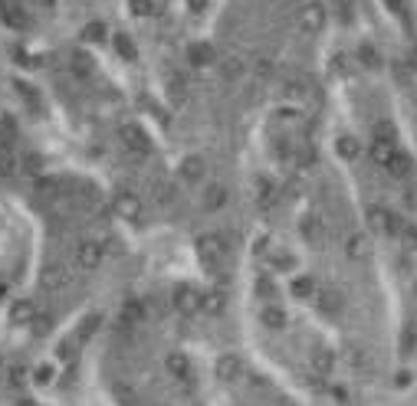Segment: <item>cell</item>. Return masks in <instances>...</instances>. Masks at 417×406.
I'll list each match as a JSON object with an SVG mask.
<instances>
[{
	"instance_id": "6da1fadb",
	"label": "cell",
	"mask_w": 417,
	"mask_h": 406,
	"mask_svg": "<svg viewBox=\"0 0 417 406\" xmlns=\"http://www.w3.org/2000/svg\"><path fill=\"white\" fill-rule=\"evenodd\" d=\"M99 262H102V246L99 243H92V239H82L76 246V266L79 269H86V272H92V269H99Z\"/></svg>"
},
{
	"instance_id": "7a4b0ae2",
	"label": "cell",
	"mask_w": 417,
	"mask_h": 406,
	"mask_svg": "<svg viewBox=\"0 0 417 406\" xmlns=\"http://www.w3.org/2000/svg\"><path fill=\"white\" fill-rule=\"evenodd\" d=\"M204 302V295H197V288H190V285H177L175 288V308L181 315H190V311H197Z\"/></svg>"
},
{
	"instance_id": "3957f363",
	"label": "cell",
	"mask_w": 417,
	"mask_h": 406,
	"mask_svg": "<svg viewBox=\"0 0 417 406\" xmlns=\"http://www.w3.org/2000/svg\"><path fill=\"white\" fill-rule=\"evenodd\" d=\"M299 26H305V30H319V26H326V7H322L319 0L303 3V7H299Z\"/></svg>"
},
{
	"instance_id": "277c9868",
	"label": "cell",
	"mask_w": 417,
	"mask_h": 406,
	"mask_svg": "<svg viewBox=\"0 0 417 406\" xmlns=\"http://www.w3.org/2000/svg\"><path fill=\"white\" fill-rule=\"evenodd\" d=\"M177 171H181V181H184V184H197V181L204 177V160L197 158V154H190V158L181 160Z\"/></svg>"
},
{
	"instance_id": "5b68a950",
	"label": "cell",
	"mask_w": 417,
	"mask_h": 406,
	"mask_svg": "<svg viewBox=\"0 0 417 406\" xmlns=\"http://www.w3.org/2000/svg\"><path fill=\"white\" fill-rule=\"evenodd\" d=\"M0 24L10 26V30H24L26 26V13L17 7V3H3L0 7Z\"/></svg>"
},
{
	"instance_id": "8992f818",
	"label": "cell",
	"mask_w": 417,
	"mask_h": 406,
	"mask_svg": "<svg viewBox=\"0 0 417 406\" xmlns=\"http://www.w3.org/2000/svg\"><path fill=\"white\" fill-rule=\"evenodd\" d=\"M115 210H118V216H128V220H135L141 213V200L135 194H118L115 197Z\"/></svg>"
},
{
	"instance_id": "52a82bcc",
	"label": "cell",
	"mask_w": 417,
	"mask_h": 406,
	"mask_svg": "<svg viewBox=\"0 0 417 406\" xmlns=\"http://www.w3.org/2000/svg\"><path fill=\"white\" fill-rule=\"evenodd\" d=\"M17 174V151L0 141V177H13Z\"/></svg>"
},
{
	"instance_id": "ba28073f",
	"label": "cell",
	"mask_w": 417,
	"mask_h": 406,
	"mask_svg": "<svg viewBox=\"0 0 417 406\" xmlns=\"http://www.w3.org/2000/svg\"><path fill=\"white\" fill-rule=\"evenodd\" d=\"M30 380L37 383V387H46V383L56 380V367L43 360V364H37V367H30Z\"/></svg>"
},
{
	"instance_id": "9c48e42d",
	"label": "cell",
	"mask_w": 417,
	"mask_h": 406,
	"mask_svg": "<svg viewBox=\"0 0 417 406\" xmlns=\"http://www.w3.org/2000/svg\"><path fill=\"white\" fill-rule=\"evenodd\" d=\"M69 282V272H66L63 262H50V269H46V285L50 288H63Z\"/></svg>"
},
{
	"instance_id": "30bf717a",
	"label": "cell",
	"mask_w": 417,
	"mask_h": 406,
	"mask_svg": "<svg viewBox=\"0 0 417 406\" xmlns=\"http://www.w3.org/2000/svg\"><path fill=\"white\" fill-rule=\"evenodd\" d=\"M10 318H13V324H30V321L37 318V308H33V302H17Z\"/></svg>"
},
{
	"instance_id": "8fae6325",
	"label": "cell",
	"mask_w": 417,
	"mask_h": 406,
	"mask_svg": "<svg viewBox=\"0 0 417 406\" xmlns=\"http://www.w3.org/2000/svg\"><path fill=\"white\" fill-rule=\"evenodd\" d=\"M224 200H227V190L220 184H211L207 187V194H204V207L207 210H220L224 207Z\"/></svg>"
},
{
	"instance_id": "7c38bea8",
	"label": "cell",
	"mask_w": 417,
	"mask_h": 406,
	"mask_svg": "<svg viewBox=\"0 0 417 406\" xmlns=\"http://www.w3.org/2000/svg\"><path fill=\"white\" fill-rule=\"evenodd\" d=\"M105 37H109V30H105V24H99V20L86 24V30H82V39H89V43H105Z\"/></svg>"
},
{
	"instance_id": "4fadbf2b",
	"label": "cell",
	"mask_w": 417,
	"mask_h": 406,
	"mask_svg": "<svg viewBox=\"0 0 417 406\" xmlns=\"http://www.w3.org/2000/svg\"><path fill=\"white\" fill-rule=\"evenodd\" d=\"M224 302H227V298H224V292H207L201 305L207 308V315H220V311H224Z\"/></svg>"
},
{
	"instance_id": "5bb4252c",
	"label": "cell",
	"mask_w": 417,
	"mask_h": 406,
	"mask_svg": "<svg viewBox=\"0 0 417 406\" xmlns=\"http://www.w3.org/2000/svg\"><path fill=\"white\" fill-rule=\"evenodd\" d=\"M122 141H125L128 148H135V151L148 148V141H145V135H141L139 128H125V131H122Z\"/></svg>"
},
{
	"instance_id": "9a60e30c",
	"label": "cell",
	"mask_w": 417,
	"mask_h": 406,
	"mask_svg": "<svg viewBox=\"0 0 417 406\" xmlns=\"http://www.w3.org/2000/svg\"><path fill=\"white\" fill-rule=\"evenodd\" d=\"M7 377H10L13 387H24V383L30 380V367H24V364H10V370H7Z\"/></svg>"
},
{
	"instance_id": "2e32d148",
	"label": "cell",
	"mask_w": 417,
	"mask_h": 406,
	"mask_svg": "<svg viewBox=\"0 0 417 406\" xmlns=\"http://www.w3.org/2000/svg\"><path fill=\"white\" fill-rule=\"evenodd\" d=\"M220 249H224L220 246V236H207V239H201V252L207 259H217L220 256Z\"/></svg>"
},
{
	"instance_id": "e0dca14e",
	"label": "cell",
	"mask_w": 417,
	"mask_h": 406,
	"mask_svg": "<svg viewBox=\"0 0 417 406\" xmlns=\"http://www.w3.org/2000/svg\"><path fill=\"white\" fill-rule=\"evenodd\" d=\"M128 10L135 17H152L154 13V0H128Z\"/></svg>"
},
{
	"instance_id": "ac0fdd59",
	"label": "cell",
	"mask_w": 417,
	"mask_h": 406,
	"mask_svg": "<svg viewBox=\"0 0 417 406\" xmlns=\"http://www.w3.org/2000/svg\"><path fill=\"white\" fill-rule=\"evenodd\" d=\"M220 377H224V380H230V377L237 380V377H240V364H237V360H224V364H220Z\"/></svg>"
},
{
	"instance_id": "d6986e66",
	"label": "cell",
	"mask_w": 417,
	"mask_h": 406,
	"mask_svg": "<svg viewBox=\"0 0 417 406\" xmlns=\"http://www.w3.org/2000/svg\"><path fill=\"white\" fill-rule=\"evenodd\" d=\"M168 367H171V373H188V360L181 354H171L168 357Z\"/></svg>"
},
{
	"instance_id": "ffe728a7",
	"label": "cell",
	"mask_w": 417,
	"mask_h": 406,
	"mask_svg": "<svg viewBox=\"0 0 417 406\" xmlns=\"http://www.w3.org/2000/svg\"><path fill=\"white\" fill-rule=\"evenodd\" d=\"M292 288H296V295H299V298H309V295H312L309 288H316V285L309 282V279H299V282H292Z\"/></svg>"
},
{
	"instance_id": "44dd1931",
	"label": "cell",
	"mask_w": 417,
	"mask_h": 406,
	"mask_svg": "<svg viewBox=\"0 0 417 406\" xmlns=\"http://www.w3.org/2000/svg\"><path fill=\"white\" fill-rule=\"evenodd\" d=\"M224 73H227V75H240L243 73V62L240 59H227V62H224Z\"/></svg>"
},
{
	"instance_id": "7402d4cb",
	"label": "cell",
	"mask_w": 417,
	"mask_h": 406,
	"mask_svg": "<svg viewBox=\"0 0 417 406\" xmlns=\"http://www.w3.org/2000/svg\"><path fill=\"white\" fill-rule=\"evenodd\" d=\"M17 406H39V403H37V400H30V396H24V400H20Z\"/></svg>"
},
{
	"instance_id": "603a6c76",
	"label": "cell",
	"mask_w": 417,
	"mask_h": 406,
	"mask_svg": "<svg viewBox=\"0 0 417 406\" xmlns=\"http://www.w3.org/2000/svg\"><path fill=\"white\" fill-rule=\"evenodd\" d=\"M0 302H7V282H0Z\"/></svg>"
}]
</instances>
